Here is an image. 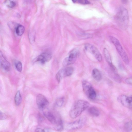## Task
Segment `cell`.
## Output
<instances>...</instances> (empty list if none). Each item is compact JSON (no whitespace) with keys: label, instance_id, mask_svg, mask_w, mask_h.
<instances>
[{"label":"cell","instance_id":"6da1fadb","mask_svg":"<svg viewBox=\"0 0 132 132\" xmlns=\"http://www.w3.org/2000/svg\"><path fill=\"white\" fill-rule=\"evenodd\" d=\"M89 105L88 102L85 100H79L76 101L73 104L70 110V116L73 119L78 117L88 107Z\"/></svg>","mask_w":132,"mask_h":132},{"label":"cell","instance_id":"7a4b0ae2","mask_svg":"<svg viewBox=\"0 0 132 132\" xmlns=\"http://www.w3.org/2000/svg\"><path fill=\"white\" fill-rule=\"evenodd\" d=\"M111 42L114 45L116 49L125 64L127 65L129 61L127 54L123 48L119 41L116 37L112 36L109 37Z\"/></svg>","mask_w":132,"mask_h":132},{"label":"cell","instance_id":"3957f363","mask_svg":"<svg viewBox=\"0 0 132 132\" xmlns=\"http://www.w3.org/2000/svg\"><path fill=\"white\" fill-rule=\"evenodd\" d=\"M116 19L121 27L126 28L128 24L129 19L127 10L123 7L121 8L116 15Z\"/></svg>","mask_w":132,"mask_h":132},{"label":"cell","instance_id":"277c9868","mask_svg":"<svg viewBox=\"0 0 132 132\" xmlns=\"http://www.w3.org/2000/svg\"><path fill=\"white\" fill-rule=\"evenodd\" d=\"M83 91L88 98L91 100H94L96 93L91 84L88 81L83 80L82 82Z\"/></svg>","mask_w":132,"mask_h":132},{"label":"cell","instance_id":"5b68a950","mask_svg":"<svg viewBox=\"0 0 132 132\" xmlns=\"http://www.w3.org/2000/svg\"><path fill=\"white\" fill-rule=\"evenodd\" d=\"M73 71L74 69L72 67H65L60 69L56 75L57 81L59 82L62 78L70 76Z\"/></svg>","mask_w":132,"mask_h":132},{"label":"cell","instance_id":"8992f818","mask_svg":"<svg viewBox=\"0 0 132 132\" xmlns=\"http://www.w3.org/2000/svg\"><path fill=\"white\" fill-rule=\"evenodd\" d=\"M78 51L76 49L72 50L70 52L68 56L66 57L63 61L62 65L66 67L73 64L76 61L78 54Z\"/></svg>","mask_w":132,"mask_h":132},{"label":"cell","instance_id":"52a82bcc","mask_svg":"<svg viewBox=\"0 0 132 132\" xmlns=\"http://www.w3.org/2000/svg\"><path fill=\"white\" fill-rule=\"evenodd\" d=\"M85 50L95 57L99 62L102 61V57L98 49L94 46L89 43H86L85 45Z\"/></svg>","mask_w":132,"mask_h":132},{"label":"cell","instance_id":"ba28073f","mask_svg":"<svg viewBox=\"0 0 132 132\" xmlns=\"http://www.w3.org/2000/svg\"><path fill=\"white\" fill-rule=\"evenodd\" d=\"M86 118L83 117L78 120L68 124L66 128L68 130H75L81 127L86 121Z\"/></svg>","mask_w":132,"mask_h":132},{"label":"cell","instance_id":"9c48e42d","mask_svg":"<svg viewBox=\"0 0 132 132\" xmlns=\"http://www.w3.org/2000/svg\"><path fill=\"white\" fill-rule=\"evenodd\" d=\"M36 101L38 107L41 110L46 108L49 104V102L46 98L41 94H39L37 96Z\"/></svg>","mask_w":132,"mask_h":132},{"label":"cell","instance_id":"30bf717a","mask_svg":"<svg viewBox=\"0 0 132 132\" xmlns=\"http://www.w3.org/2000/svg\"><path fill=\"white\" fill-rule=\"evenodd\" d=\"M118 100L124 106L132 109V97L121 95L118 97Z\"/></svg>","mask_w":132,"mask_h":132},{"label":"cell","instance_id":"8fae6325","mask_svg":"<svg viewBox=\"0 0 132 132\" xmlns=\"http://www.w3.org/2000/svg\"><path fill=\"white\" fill-rule=\"evenodd\" d=\"M52 57L51 53L48 52H44L38 56L34 60L35 62H38L42 64H44L49 61Z\"/></svg>","mask_w":132,"mask_h":132},{"label":"cell","instance_id":"7c38bea8","mask_svg":"<svg viewBox=\"0 0 132 132\" xmlns=\"http://www.w3.org/2000/svg\"><path fill=\"white\" fill-rule=\"evenodd\" d=\"M103 53L106 60L110 65L112 71H116L117 69L112 63L111 56L108 50L104 48L103 50Z\"/></svg>","mask_w":132,"mask_h":132},{"label":"cell","instance_id":"4fadbf2b","mask_svg":"<svg viewBox=\"0 0 132 132\" xmlns=\"http://www.w3.org/2000/svg\"><path fill=\"white\" fill-rule=\"evenodd\" d=\"M0 63L1 68L5 70L8 71L10 68V64L6 59L1 52L0 54Z\"/></svg>","mask_w":132,"mask_h":132},{"label":"cell","instance_id":"5bb4252c","mask_svg":"<svg viewBox=\"0 0 132 132\" xmlns=\"http://www.w3.org/2000/svg\"><path fill=\"white\" fill-rule=\"evenodd\" d=\"M44 115L46 118L53 124H56L57 121L54 116L51 113L49 112H46Z\"/></svg>","mask_w":132,"mask_h":132},{"label":"cell","instance_id":"9a60e30c","mask_svg":"<svg viewBox=\"0 0 132 132\" xmlns=\"http://www.w3.org/2000/svg\"><path fill=\"white\" fill-rule=\"evenodd\" d=\"M92 75L93 78L97 81H100L102 79L101 73L100 71L97 69H94L93 70Z\"/></svg>","mask_w":132,"mask_h":132},{"label":"cell","instance_id":"2e32d148","mask_svg":"<svg viewBox=\"0 0 132 132\" xmlns=\"http://www.w3.org/2000/svg\"><path fill=\"white\" fill-rule=\"evenodd\" d=\"M88 112L91 116L94 117H97L100 114L98 109L96 107L93 106L89 108L88 110Z\"/></svg>","mask_w":132,"mask_h":132},{"label":"cell","instance_id":"e0dca14e","mask_svg":"<svg viewBox=\"0 0 132 132\" xmlns=\"http://www.w3.org/2000/svg\"><path fill=\"white\" fill-rule=\"evenodd\" d=\"M14 101L15 105H19L21 103L22 101V97L19 91H18L16 93L14 98Z\"/></svg>","mask_w":132,"mask_h":132},{"label":"cell","instance_id":"ac0fdd59","mask_svg":"<svg viewBox=\"0 0 132 132\" xmlns=\"http://www.w3.org/2000/svg\"><path fill=\"white\" fill-rule=\"evenodd\" d=\"M25 30L24 27L20 24L18 25L15 29V32L17 35L19 36H21L24 33Z\"/></svg>","mask_w":132,"mask_h":132},{"label":"cell","instance_id":"d6986e66","mask_svg":"<svg viewBox=\"0 0 132 132\" xmlns=\"http://www.w3.org/2000/svg\"><path fill=\"white\" fill-rule=\"evenodd\" d=\"M126 131L129 132L132 130V120L126 123L124 126Z\"/></svg>","mask_w":132,"mask_h":132},{"label":"cell","instance_id":"ffe728a7","mask_svg":"<svg viewBox=\"0 0 132 132\" xmlns=\"http://www.w3.org/2000/svg\"><path fill=\"white\" fill-rule=\"evenodd\" d=\"M14 64L17 70L19 72H21L22 69V64L21 62L19 61H16L15 62Z\"/></svg>","mask_w":132,"mask_h":132},{"label":"cell","instance_id":"44dd1931","mask_svg":"<svg viewBox=\"0 0 132 132\" xmlns=\"http://www.w3.org/2000/svg\"><path fill=\"white\" fill-rule=\"evenodd\" d=\"M56 125V128L58 131H61L63 130V126L61 119H60L57 121Z\"/></svg>","mask_w":132,"mask_h":132},{"label":"cell","instance_id":"7402d4cb","mask_svg":"<svg viewBox=\"0 0 132 132\" xmlns=\"http://www.w3.org/2000/svg\"><path fill=\"white\" fill-rule=\"evenodd\" d=\"M6 5L9 7L12 8L14 7L15 5V3L13 1L7 0L5 2Z\"/></svg>","mask_w":132,"mask_h":132},{"label":"cell","instance_id":"603a6c76","mask_svg":"<svg viewBox=\"0 0 132 132\" xmlns=\"http://www.w3.org/2000/svg\"><path fill=\"white\" fill-rule=\"evenodd\" d=\"M64 98L63 97L58 98L56 101V105L59 106H61L64 102Z\"/></svg>","mask_w":132,"mask_h":132},{"label":"cell","instance_id":"cb8c5ba5","mask_svg":"<svg viewBox=\"0 0 132 132\" xmlns=\"http://www.w3.org/2000/svg\"><path fill=\"white\" fill-rule=\"evenodd\" d=\"M72 1L73 3H78L83 4H88L90 3V2L88 1L85 0H72Z\"/></svg>","mask_w":132,"mask_h":132},{"label":"cell","instance_id":"d4e9b609","mask_svg":"<svg viewBox=\"0 0 132 132\" xmlns=\"http://www.w3.org/2000/svg\"><path fill=\"white\" fill-rule=\"evenodd\" d=\"M113 78L116 81L119 83L121 82V79L117 73H114Z\"/></svg>","mask_w":132,"mask_h":132},{"label":"cell","instance_id":"484cf974","mask_svg":"<svg viewBox=\"0 0 132 132\" xmlns=\"http://www.w3.org/2000/svg\"><path fill=\"white\" fill-rule=\"evenodd\" d=\"M35 132H49L47 129L45 128L44 129L41 128H37L35 131Z\"/></svg>","mask_w":132,"mask_h":132},{"label":"cell","instance_id":"4316f807","mask_svg":"<svg viewBox=\"0 0 132 132\" xmlns=\"http://www.w3.org/2000/svg\"><path fill=\"white\" fill-rule=\"evenodd\" d=\"M125 81L128 84L132 85V77L128 78L126 79Z\"/></svg>","mask_w":132,"mask_h":132},{"label":"cell","instance_id":"83f0119b","mask_svg":"<svg viewBox=\"0 0 132 132\" xmlns=\"http://www.w3.org/2000/svg\"><path fill=\"white\" fill-rule=\"evenodd\" d=\"M6 115L2 112H0V119L3 120L6 118Z\"/></svg>","mask_w":132,"mask_h":132},{"label":"cell","instance_id":"f1b7e54d","mask_svg":"<svg viewBox=\"0 0 132 132\" xmlns=\"http://www.w3.org/2000/svg\"><path fill=\"white\" fill-rule=\"evenodd\" d=\"M122 2H123L124 3H126L127 2V1L126 0H123L122 1Z\"/></svg>","mask_w":132,"mask_h":132},{"label":"cell","instance_id":"f546056e","mask_svg":"<svg viewBox=\"0 0 132 132\" xmlns=\"http://www.w3.org/2000/svg\"></svg>","mask_w":132,"mask_h":132}]
</instances>
